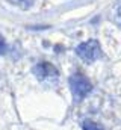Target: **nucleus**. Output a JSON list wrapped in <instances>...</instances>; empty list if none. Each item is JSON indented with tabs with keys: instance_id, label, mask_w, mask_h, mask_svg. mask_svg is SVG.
Returning <instances> with one entry per match:
<instances>
[{
	"instance_id": "nucleus-3",
	"label": "nucleus",
	"mask_w": 121,
	"mask_h": 130,
	"mask_svg": "<svg viewBox=\"0 0 121 130\" xmlns=\"http://www.w3.org/2000/svg\"><path fill=\"white\" fill-rule=\"evenodd\" d=\"M33 73H35V76H36L39 80H50L52 77H53V79L58 77V70H56L52 64H47V62L38 64L33 68Z\"/></svg>"
},
{
	"instance_id": "nucleus-6",
	"label": "nucleus",
	"mask_w": 121,
	"mask_h": 130,
	"mask_svg": "<svg viewBox=\"0 0 121 130\" xmlns=\"http://www.w3.org/2000/svg\"><path fill=\"white\" fill-rule=\"evenodd\" d=\"M5 48H6V44H5V39L0 36V55L5 52Z\"/></svg>"
},
{
	"instance_id": "nucleus-5",
	"label": "nucleus",
	"mask_w": 121,
	"mask_h": 130,
	"mask_svg": "<svg viewBox=\"0 0 121 130\" xmlns=\"http://www.w3.org/2000/svg\"><path fill=\"white\" fill-rule=\"evenodd\" d=\"M12 3H15V5H18L20 8H24V9H27L30 5L33 3V0H11Z\"/></svg>"
},
{
	"instance_id": "nucleus-1",
	"label": "nucleus",
	"mask_w": 121,
	"mask_h": 130,
	"mask_svg": "<svg viewBox=\"0 0 121 130\" xmlns=\"http://www.w3.org/2000/svg\"><path fill=\"white\" fill-rule=\"evenodd\" d=\"M70 89L73 92L74 100L80 101V100H83L92 91V85H91V82L85 76L77 73V74H73L70 77Z\"/></svg>"
},
{
	"instance_id": "nucleus-2",
	"label": "nucleus",
	"mask_w": 121,
	"mask_h": 130,
	"mask_svg": "<svg viewBox=\"0 0 121 130\" xmlns=\"http://www.w3.org/2000/svg\"><path fill=\"white\" fill-rule=\"evenodd\" d=\"M76 53L80 59H83L86 62H94L100 58V44L95 39H89V41L77 45Z\"/></svg>"
},
{
	"instance_id": "nucleus-4",
	"label": "nucleus",
	"mask_w": 121,
	"mask_h": 130,
	"mask_svg": "<svg viewBox=\"0 0 121 130\" xmlns=\"http://www.w3.org/2000/svg\"><path fill=\"white\" fill-rule=\"evenodd\" d=\"M82 129L83 130H104L103 127H100L98 124L92 123V121H89V120H85V121L82 123Z\"/></svg>"
}]
</instances>
